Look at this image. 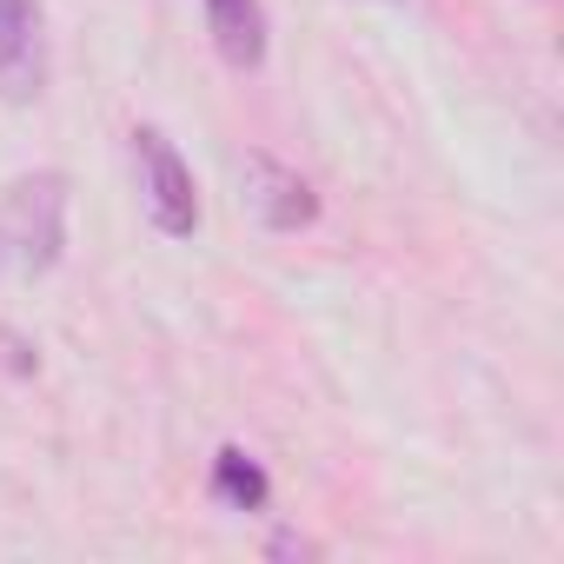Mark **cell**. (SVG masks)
<instances>
[{
    "instance_id": "cell-1",
    "label": "cell",
    "mask_w": 564,
    "mask_h": 564,
    "mask_svg": "<svg viewBox=\"0 0 564 564\" xmlns=\"http://www.w3.org/2000/svg\"><path fill=\"white\" fill-rule=\"evenodd\" d=\"M61 246H67V180L61 173L14 180L0 199V259L21 272H47Z\"/></svg>"
},
{
    "instance_id": "cell-2",
    "label": "cell",
    "mask_w": 564,
    "mask_h": 564,
    "mask_svg": "<svg viewBox=\"0 0 564 564\" xmlns=\"http://www.w3.org/2000/svg\"><path fill=\"white\" fill-rule=\"evenodd\" d=\"M133 160H140V193H147V213L166 239H186L199 226V193H193V173L186 160L173 153V140L160 127H140L133 133Z\"/></svg>"
},
{
    "instance_id": "cell-3",
    "label": "cell",
    "mask_w": 564,
    "mask_h": 564,
    "mask_svg": "<svg viewBox=\"0 0 564 564\" xmlns=\"http://www.w3.org/2000/svg\"><path fill=\"white\" fill-rule=\"evenodd\" d=\"M47 87L41 0H0V100H34Z\"/></svg>"
},
{
    "instance_id": "cell-4",
    "label": "cell",
    "mask_w": 564,
    "mask_h": 564,
    "mask_svg": "<svg viewBox=\"0 0 564 564\" xmlns=\"http://www.w3.org/2000/svg\"><path fill=\"white\" fill-rule=\"evenodd\" d=\"M239 180H246V206H252L272 232H300V226H313V219H319L313 186H306L293 166H279L272 153H246Z\"/></svg>"
},
{
    "instance_id": "cell-5",
    "label": "cell",
    "mask_w": 564,
    "mask_h": 564,
    "mask_svg": "<svg viewBox=\"0 0 564 564\" xmlns=\"http://www.w3.org/2000/svg\"><path fill=\"white\" fill-rule=\"evenodd\" d=\"M206 28H213V47L232 67H259L265 61V14H259V0H206Z\"/></svg>"
},
{
    "instance_id": "cell-6",
    "label": "cell",
    "mask_w": 564,
    "mask_h": 564,
    "mask_svg": "<svg viewBox=\"0 0 564 564\" xmlns=\"http://www.w3.org/2000/svg\"><path fill=\"white\" fill-rule=\"evenodd\" d=\"M213 498H226L232 511H259V505H265V471H259L239 445H226V452L213 458Z\"/></svg>"
}]
</instances>
